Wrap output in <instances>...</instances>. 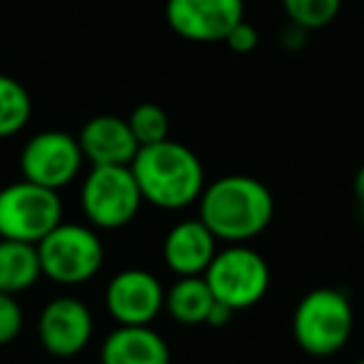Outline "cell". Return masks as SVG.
I'll return each instance as SVG.
<instances>
[{"label":"cell","instance_id":"cell-1","mask_svg":"<svg viewBox=\"0 0 364 364\" xmlns=\"http://www.w3.org/2000/svg\"><path fill=\"white\" fill-rule=\"evenodd\" d=\"M200 220L218 240L245 245L272 225L274 198L262 180L250 175H225L208 182L198 200Z\"/></svg>","mask_w":364,"mask_h":364},{"label":"cell","instance_id":"cell-2","mask_svg":"<svg viewBox=\"0 0 364 364\" xmlns=\"http://www.w3.org/2000/svg\"><path fill=\"white\" fill-rule=\"evenodd\" d=\"M142 200L157 210H185L205 190V167L195 150L175 140H162L137 150L130 162Z\"/></svg>","mask_w":364,"mask_h":364},{"label":"cell","instance_id":"cell-3","mask_svg":"<svg viewBox=\"0 0 364 364\" xmlns=\"http://www.w3.org/2000/svg\"><path fill=\"white\" fill-rule=\"evenodd\" d=\"M354 329V309L347 292L317 287L297 302L292 314V337L304 354L317 359L334 357L347 347Z\"/></svg>","mask_w":364,"mask_h":364},{"label":"cell","instance_id":"cell-4","mask_svg":"<svg viewBox=\"0 0 364 364\" xmlns=\"http://www.w3.org/2000/svg\"><path fill=\"white\" fill-rule=\"evenodd\" d=\"M43 277L63 287H77L95 277L105 262L100 235L90 225L63 220L38 242Z\"/></svg>","mask_w":364,"mask_h":364},{"label":"cell","instance_id":"cell-5","mask_svg":"<svg viewBox=\"0 0 364 364\" xmlns=\"http://www.w3.org/2000/svg\"><path fill=\"white\" fill-rule=\"evenodd\" d=\"M142 193L137 188L130 165L90 167L80 188V208L87 225L102 232L122 230L137 218L142 208Z\"/></svg>","mask_w":364,"mask_h":364},{"label":"cell","instance_id":"cell-6","mask_svg":"<svg viewBox=\"0 0 364 364\" xmlns=\"http://www.w3.org/2000/svg\"><path fill=\"white\" fill-rule=\"evenodd\" d=\"M203 277L215 299L235 312L262 302L272 282L267 259L247 245H228L225 250H218Z\"/></svg>","mask_w":364,"mask_h":364},{"label":"cell","instance_id":"cell-7","mask_svg":"<svg viewBox=\"0 0 364 364\" xmlns=\"http://www.w3.org/2000/svg\"><path fill=\"white\" fill-rule=\"evenodd\" d=\"M63 223V203L55 190L36 182H11L0 190V240L38 245Z\"/></svg>","mask_w":364,"mask_h":364},{"label":"cell","instance_id":"cell-8","mask_svg":"<svg viewBox=\"0 0 364 364\" xmlns=\"http://www.w3.org/2000/svg\"><path fill=\"white\" fill-rule=\"evenodd\" d=\"M82 150L75 135L63 130H43L21 150L23 180L60 193L82 170Z\"/></svg>","mask_w":364,"mask_h":364},{"label":"cell","instance_id":"cell-9","mask_svg":"<svg viewBox=\"0 0 364 364\" xmlns=\"http://www.w3.org/2000/svg\"><path fill=\"white\" fill-rule=\"evenodd\" d=\"M105 307L122 327H150L165 309V289L147 269H122L107 282Z\"/></svg>","mask_w":364,"mask_h":364},{"label":"cell","instance_id":"cell-10","mask_svg":"<svg viewBox=\"0 0 364 364\" xmlns=\"http://www.w3.org/2000/svg\"><path fill=\"white\" fill-rule=\"evenodd\" d=\"M165 21L190 43H220L245 21V0H167Z\"/></svg>","mask_w":364,"mask_h":364},{"label":"cell","instance_id":"cell-11","mask_svg":"<svg viewBox=\"0 0 364 364\" xmlns=\"http://www.w3.org/2000/svg\"><path fill=\"white\" fill-rule=\"evenodd\" d=\"M95 322L92 312L82 299L60 294L43 307L38 317V339L41 347L53 357H75L90 344Z\"/></svg>","mask_w":364,"mask_h":364},{"label":"cell","instance_id":"cell-12","mask_svg":"<svg viewBox=\"0 0 364 364\" xmlns=\"http://www.w3.org/2000/svg\"><path fill=\"white\" fill-rule=\"evenodd\" d=\"M82 157L90 167H122L135 160L137 145L130 122L117 115H95L77 132Z\"/></svg>","mask_w":364,"mask_h":364},{"label":"cell","instance_id":"cell-13","mask_svg":"<svg viewBox=\"0 0 364 364\" xmlns=\"http://www.w3.org/2000/svg\"><path fill=\"white\" fill-rule=\"evenodd\" d=\"M218 255V237L203 220L172 225L162 242V259L177 277H203Z\"/></svg>","mask_w":364,"mask_h":364},{"label":"cell","instance_id":"cell-14","mask_svg":"<svg viewBox=\"0 0 364 364\" xmlns=\"http://www.w3.org/2000/svg\"><path fill=\"white\" fill-rule=\"evenodd\" d=\"M172 354L165 337L152 327L117 324L100 347V364H170Z\"/></svg>","mask_w":364,"mask_h":364},{"label":"cell","instance_id":"cell-15","mask_svg":"<svg viewBox=\"0 0 364 364\" xmlns=\"http://www.w3.org/2000/svg\"><path fill=\"white\" fill-rule=\"evenodd\" d=\"M215 302L218 299L205 277H177L172 287L165 289V312L185 327H198L208 322Z\"/></svg>","mask_w":364,"mask_h":364},{"label":"cell","instance_id":"cell-16","mask_svg":"<svg viewBox=\"0 0 364 364\" xmlns=\"http://www.w3.org/2000/svg\"><path fill=\"white\" fill-rule=\"evenodd\" d=\"M43 277L38 245L16 242V240H0V292L21 294L36 287Z\"/></svg>","mask_w":364,"mask_h":364},{"label":"cell","instance_id":"cell-17","mask_svg":"<svg viewBox=\"0 0 364 364\" xmlns=\"http://www.w3.org/2000/svg\"><path fill=\"white\" fill-rule=\"evenodd\" d=\"M31 115L33 100L26 85L0 73V140L18 135L31 122Z\"/></svg>","mask_w":364,"mask_h":364},{"label":"cell","instance_id":"cell-18","mask_svg":"<svg viewBox=\"0 0 364 364\" xmlns=\"http://www.w3.org/2000/svg\"><path fill=\"white\" fill-rule=\"evenodd\" d=\"M282 8L289 23L314 33L334 23L342 11V0H282Z\"/></svg>","mask_w":364,"mask_h":364},{"label":"cell","instance_id":"cell-19","mask_svg":"<svg viewBox=\"0 0 364 364\" xmlns=\"http://www.w3.org/2000/svg\"><path fill=\"white\" fill-rule=\"evenodd\" d=\"M127 122H130V130L140 147L155 145V142H162L170 137V117L155 102H140L130 112Z\"/></svg>","mask_w":364,"mask_h":364},{"label":"cell","instance_id":"cell-20","mask_svg":"<svg viewBox=\"0 0 364 364\" xmlns=\"http://www.w3.org/2000/svg\"><path fill=\"white\" fill-rule=\"evenodd\" d=\"M23 322H26V314L18 299L13 294L0 292V347L16 342L18 334L23 332Z\"/></svg>","mask_w":364,"mask_h":364},{"label":"cell","instance_id":"cell-21","mask_svg":"<svg viewBox=\"0 0 364 364\" xmlns=\"http://www.w3.org/2000/svg\"><path fill=\"white\" fill-rule=\"evenodd\" d=\"M225 43L230 46V50H235V53H252L255 48H257V43H259V33H257V28L252 26V23H247V21H240L237 26L232 28V31L228 33V38H225Z\"/></svg>","mask_w":364,"mask_h":364},{"label":"cell","instance_id":"cell-22","mask_svg":"<svg viewBox=\"0 0 364 364\" xmlns=\"http://www.w3.org/2000/svg\"><path fill=\"white\" fill-rule=\"evenodd\" d=\"M307 38H309V33L304 31V28L294 26V23H287V26H284V31L279 33V46H282L284 50H289V53H297V50H302V48L307 46Z\"/></svg>","mask_w":364,"mask_h":364},{"label":"cell","instance_id":"cell-23","mask_svg":"<svg viewBox=\"0 0 364 364\" xmlns=\"http://www.w3.org/2000/svg\"><path fill=\"white\" fill-rule=\"evenodd\" d=\"M232 317H235V309H230L228 304H223V302H215L205 324H208V327L220 329V327H228V324L232 322Z\"/></svg>","mask_w":364,"mask_h":364},{"label":"cell","instance_id":"cell-24","mask_svg":"<svg viewBox=\"0 0 364 364\" xmlns=\"http://www.w3.org/2000/svg\"><path fill=\"white\" fill-rule=\"evenodd\" d=\"M352 188H354V198H357V203H359V205H364V165L359 167L357 175H354Z\"/></svg>","mask_w":364,"mask_h":364},{"label":"cell","instance_id":"cell-25","mask_svg":"<svg viewBox=\"0 0 364 364\" xmlns=\"http://www.w3.org/2000/svg\"><path fill=\"white\" fill-rule=\"evenodd\" d=\"M359 218H362V225H364V205H359Z\"/></svg>","mask_w":364,"mask_h":364},{"label":"cell","instance_id":"cell-26","mask_svg":"<svg viewBox=\"0 0 364 364\" xmlns=\"http://www.w3.org/2000/svg\"><path fill=\"white\" fill-rule=\"evenodd\" d=\"M357 364H364V359H359V362H357Z\"/></svg>","mask_w":364,"mask_h":364}]
</instances>
